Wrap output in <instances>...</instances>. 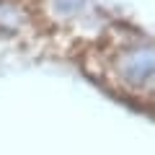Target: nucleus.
<instances>
[{
	"label": "nucleus",
	"instance_id": "nucleus-1",
	"mask_svg": "<svg viewBox=\"0 0 155 155\" xmlns=\"http://www.w3.org/2000/svg\"><path fill=\"white\" fill-rule=\"evenodd\" d=\"M114 75L116 83H122L129 91H142L147 85L155 88V44L137 41L119 49L114 60Z\"/></svg>",
	"mask_w": 155,
	"mask_h": 155
},
{
	"label": "nucleus",
	"instance_id": "nucleus-2",
	"mask_svg": "<svg viewBox=\"0 0 155 155\" xmlns=\"http://www.w3.org/2000/svg\"><path fill=\"white\" fill-rule=\"evenodd\" d=\"M52 5H54V11L60 16L70 18V16H78V13L83 11L88 5V0H52Z\"/></svg>",
	"mask_w": 155,
	"mask_h": 155
}]
</instances>
